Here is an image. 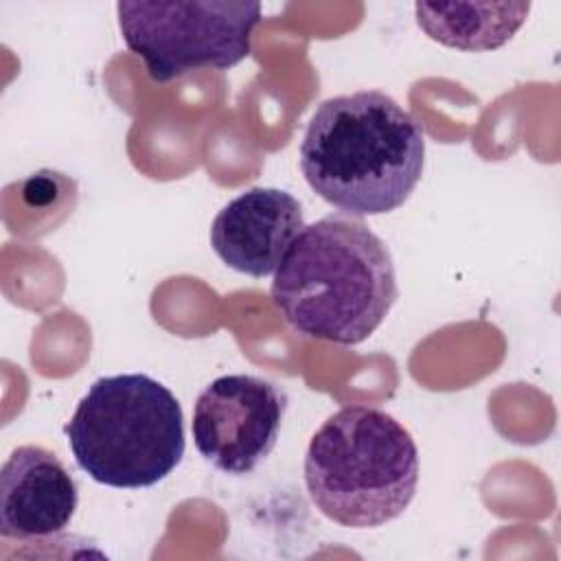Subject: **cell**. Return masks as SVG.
I'll use <instances>...</instances> for the list:
<instances>
[{
  "label": "cell",
  "mask_w": 561,
  "mask_h": 561,
  "mask_svg": "<svg viewBox=\"0 0 561 561\" xmlns=\"http://www.w3.org/2000/svg\"><path fill=\"white\" fill-rule=\"evenodd\" d=\"M272 302L302 335L353 346L392 309V254L359 217L327 215L305 226L278 265Z\"/></svg>",
  "instance_id": "obj_2"
},
{
  "label": "cell",
  "mask_w": 561,
  "mask_h": 561,
  "mask_svg": "<svg viewBox=\"0 0 561 561\" xmlns=\"http://www.w3.org/2000/svg\"><path fill=\"white\" fill-rule=\"evenodd\" d=\"M75 462L94 482L145 489L184 456V414L175 394L145 373L99 377L64 427Z\"/></svg>",
  "instance_id": "obj_4"
},
{
  "label": "cell",
  "mask_w": 561,
  "mask_h": 561,
  "mask_svg": "<svg viewBox=\"0 0 561 561\" xmlns=\"http://www.w3.org/2000/svg\"><path fill=\"white\" fill-rule=\"evenodd\" d=\"M416 24L436 42L458 50L504 46L526 22L528 2H416Z\"/></svg>",
  "instance_id": "obj_9"
},
{
  "label": "cell",
  "mask_w": 561,
  "mask_h": 561,
  "mask_svg": "<svg viewBox=\"0 0 561 561\" xmlns=\"http://www.w3.org/2000/svg\"><path fill=\"white\" fill-rule=\"evenodd\" d=\"M79 504V489L57 454L39 445L11 451L0 469V535L37 539L61 533Z\"/></svg>",
  "instance_id": "obj_8"
},
{
  "label": "cell",
  "mask_w": 561,
  "mask_h": 561,
  "mask_svg": "<svg viewBox=\"0 0 561 561\" xmlns=\"http://www.w3.org/2000/svg\"><path fill=\"white\" fill-rule=\"evenodd\" d=\"M118 28L156 83L197 68H232L250 55L259 2L121 0Z\"/></svg>",
  "instance_id": "obj_5"
},
{
  "label": "cell",
  "mask_w": 561,
  "mask_h": 561,
  "mask_svg": "<svg viewBox=\"0 0 561 561\" xmlns=\"http://www.w3.org/2000/svg\"><path fill=\"white\" fill-rule=\"evenodd\" d=\"M425 164V138L410 112L379 90L322 101L300 142L307 184L351 217L383 215L408 202Z\"/></svg>",
  "instance_id": "obj_1"
},
{
  "label": "cell",
  "mask_w": 561,
  "mask_h": 561,
  "mask_svg": "<svg viewBox=\"0 0 561 561\" xmlns=\"http://www.w3.org/2000/svg\"><path fill=\"white\" fill-rule=\"evenodd\" d=\"M302 228V208L291 193L256 186L217 213L210 245L234 272L263 278L278 270Z\"/></svg>",
  "instance_id": "obj_7"
},
{
  "label": "cell",
  "mask_w": 561,
  "mask_h": 561,
  "mask_svg": "<svg viewBox=\"0 0 561 561\" xmlns=\"http://www.w3.org/2000/svg\"><path fill=\"white\" fill-rule=\"evenodd\" d=\"M287 412V392L254 375H221L197 397L193 443L219 471H254L276 447Z\"/></svg>",
  "instance_id": "obj_6"
},
{
  "label": "cell",
  "mask_w": 561,
  "mask_h": 561,
  "mask_svg": "<svg viewBox=\"0 0 561 561\" xmlns=\"http://www.w3.org/2000/svg\"><path fill=\"white\" fill-rule=\"evenodd\" d=\"M305 486L313 506L346 528H375L399 517L419 484V449L388 412L346 405L311 436Z\"/></svg>",
  "instance_id": "obj_3"
}]
</instances>
